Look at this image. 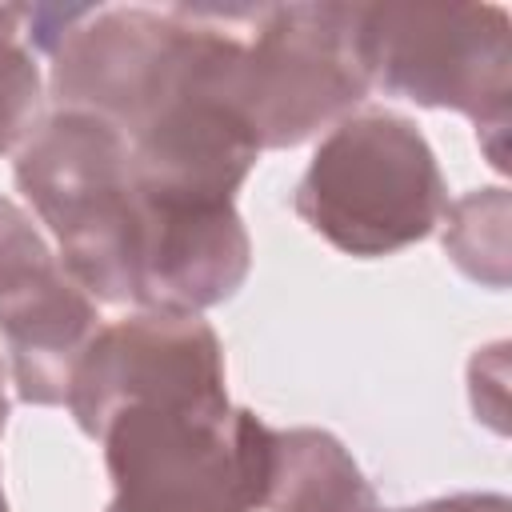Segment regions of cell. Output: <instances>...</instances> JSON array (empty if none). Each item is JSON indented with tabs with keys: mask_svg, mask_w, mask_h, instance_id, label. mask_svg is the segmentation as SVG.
<instances>
[{
	"mask_svg": "<svg viewBox=\"0 0 512 512\" xmlns=\"http://www.w3.org/2000/svg\"><path fill=\"white\" fill-rule=\"evenodd\" d=\"M272 428L224 404H132L104 432L108 512H256Z\"/></svg>",
	"mask_w": 512,
	"mask_h": 512,
	"instance_id": "cell-1",
	"label": "cell"
},
{
	"mask_svg": "<svg viewBox=\"0 0 512 512\" xmlns=\"http://www.w3.org/2000/svg\"><path fill=\"white\" fill-rule=\"evenodd\" d=\"M292 208L348 256H392L436 228L448 188L424 132L376 108L340 120L320 140Z\"/></svg>",
	"mask_w": 512,
	"mask_h": 512,
	"instance_id": "cell-2",
	"label": "cell"
},
{
	"mask_svg": "<svg viewBox=\"0 0 512 512\" xmlns=\"http://www.w3.org/2000/svg\"><path fill=\"white\" fill-rule=\"evenodd\" d=\"M16 188L52 228L72 280L92 300L128 304L140 192L124 132L96 112H48L16 152Z\"/></svg>",
	"mask_w": 512,
	"mask_h": 512,
	"instance_id": "cell-3",
	"label": "cell"
},
{
	"mask_svg": "<svg viewBox=\"0 0 512 512\" xmlns=\"http://www.w3.org/2000/svg\"><path fill=\"white\" fill-rule=\"evenodd\" d=\"M372 84L424 108L464 112L504 172L512 24L500 4H360Z\"/></svg>",
	"mask_w": 512,
	"mask_h": 512,
	"instance_id": "cell-4",
	"label": "cell"
},
{
	"mask_svg": "<svg viewBox=\"0 0 512 512\" xmlns=\"http://www.w3.org/2000/svg\"><path fill=\"white\" fill-rule=\"evenodd\" d=\"M244 32L240 108L260 152L336 128L372 88L360 4H264Z\"/></svg>",
	"mask_w": 512,
	"mask_h": 512,
	"instance_id": "cell-5",
	"label": "cell"
},
{
	"mask_svg": "<svg viewBox=\"0 0 512 512\" xmlns=\"http://www.w3.org/2000/svg\"><path fill=\"white\" fill-rule=\"evenodd\" d=\"M224 348L196 312H136L88 340L68 408L100 440L104 424L132 404H224Z\"/></svg>",
	"mask_w": 512,
	"mask_h": 512,
	"instance_id": "cell-6",
	"label": "cell"
},
{
	"mask_svg": "<svg viewBox=\"0 0 512 512\" xmlns=\"http://www.w3.org/2000/svg\"><path fill=\"white\" fill-rule=\"evenodd\" d=\"M140 192V188H136ZM252 268L236 204L164 200L140 192L128 260V304L140 312H204L228 300Z\"/></svg>",
	"mask_w": 512,
	"mask_h": 512,
	"instance_id": "cell-7",
	"label": "cell"
},
{
	"mask_svg": "<svg viewBox=\"0 0 512 512\" xmlns=\"http://www.w3.org/2000/svg\"><path fill=\"white\" fill-rule=\"evenodd\" d=\"M96 300L56 260L0 300V332L12 380L28 404H64L72 372L96 336Z\"/></svg>",
	"mask_w": 512,
	"mask_h": 512,
	"instance_id": "cell-8",
	"label": "cell"
},
{
	"mask_svg": "<svg viewBox=\"0 0 512 512\" xmlns=\"http://www.w3.org/2000/svg\"><path fill=\"white\" fill-rule=\"evenodd\" d=\"M268 512H372L376 492L352 452L320 428H288L268 440Z\"/></svg>",
	"mask_w": 512,
	"mask_h": 512,
	"instance_id": "cell-9",
	"label": "cell"
},
{
	"mask_svg": "<svg viewBox=\"0 0 512 512\" xmlns=\"http://www.w3.org/2000/svg\"><path fill=\"white\" fill-rule=\"evenodd\" d=\"M444 248L472 280L504 288L508 280V196L504 188H480L456 200L448 208Z\"/></svg>",
	"mask_w": 512,
	"mask_h": 512,
	"instance_id": "cell-10",
	"label": "cell"
},
{
	"mask_svg": "<svg viewBox=\"0 0 512 512\" xmlns=\"http://www.w3.org/2000/svg\"><path fill=\"white\" fill-rule=\"evenodd\" d=\"M24 20L28 8H0V152L24 144L40 112V68L36 52L24 44Z\"/></svg>",
	"mask_w": 512,
	"mask_h": 512,
	"instance_id": "cell-11",
	"label": "cell"
},
{
	"mask_svg": "<svg viewBox=\"0 0 512 512\" xmlns=\"http://www.w3.org/2000/svg\"><path fill=\"white\" fill-rule=\"evenodd\" d=\"M56 256L28 220L24 208H16L8 196H0V300L24 288L32 276L52 268Z\"/></svg>",
	"mask_w": 512,
	"mask_h": 512,
	"instance_id": "cell-12",
	"label": "cell"
},
{
	"mask_svg": "<svg viewBox=\"0 0 512 512\" xmlns=\"http://www.w3.org/2000/svg\"><path fill=\"white\" fill-rule=\"evenodd\" d=\"M372 512H512L504 492H456V496H436L412 508H372Z\"/></svg>",
	"mask_w": 512,
	"mask_h": 512,
	"instance_id": "cell-13",
	"label": "cell"
},
{
	"mask_svg": "<svg viewBox=\"0 0 512 512\" xmlns=\"http://www.w3.org/2000/svg\"><path fill=\"white\" fill-rule=\"evenodd\" d=\"M8 372H4V360H0V432H4V424H8Z\"/></svg>",
	"mask_w": 512,
	"mask_h": 512,
	"instance_id": "cell-14",
	"label": "cell"
},
{
	"mask_svg": "<svg viewBox=\"0 0 512 512\" xmlns=\"http://www.w3.org/2000/svg\"><path fill=\"white\" fill-rule=\"evenodd\" d=\"M0 512H8V500H4V488H0Z\"/></svg>",
	"mask_w": 512,
	"mask_h": 512,
	"instance_id": "cell-15",
	"label": "cell"
}]
</instances>
